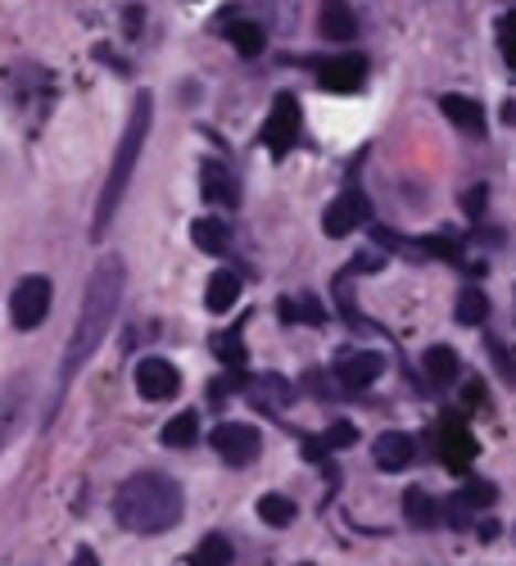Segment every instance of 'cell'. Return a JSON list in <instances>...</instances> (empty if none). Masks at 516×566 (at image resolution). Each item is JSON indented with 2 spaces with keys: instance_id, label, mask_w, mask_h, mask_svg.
<instances>
[{
  "instance_id": "cell-1",
  "label": "cell",
  "mask_w": 516,
  "mask_h": 566,
  "mask_svg": "<svg viewBox=\"0 0 516 566\" xmlns=\"http://www.w3.org/2000/svg\"><path fill=\"white\" fill-rule=\"evenodd\" d=\"M123 286H127V272H123V259H101L96 272L86 276V291H82V308H77V322H73V336L64 345V363H60V381H55V399H51V412L60 408L64 390L73 386V376L91 363L109 336V326L118 317V304H123Z\"/></svg>"
},
{
  "instance_id": "cell-2",
  "label": "cell",
  "mask_w": 516,
  "mask_h": 566,
  "mask_svg": "<svg viewBox=\"0 0 516 566\" xmlns=\"http://www.w3.org/2000/svg\"><path fill=\"white\" fill-rule=\"evenodd\" d=\"M186 494L164 471H136L114 490V522L131 535H164L181 522Z\"/></svg>"
},
{
  "instance_id": "cell-3",
  "label": "cell",
  "mask_w": 516,
  "mask_h": 566,
  "mask_svg": "<svg viewBox=\"0 0 516 566\" xmlns=\"http://www.w3.org/2000/svg\"><path fill=\"white\" fill-rule=\"evenodd\" d=\"M150 123H155V96H150V91H140V96L131 101L123 140H118V150H114V164H109V177H105V191H101V205H96V222H91V235H96V241L109 231V222H114V213H118V205H123V196H127L131 172H136V159H140V150H146Z\"/></svg>"
},
{
  "instance_id": "cell-4",
  "label": "cell",
  "mask_w": 516,
  "mask_h": 566,
  "mask_svg": "<svg viewBox=\"0 0 516 566\" xmlns=\"http://www.w3.org/2000/svg\"><path fill=\"white\" fill-rule=\"evenodd\" d=\"M51 300H55V286H51V276H23L14 295H10V322L19 326V332H36V326L45 322V313H51Z\"/></svg>"
},
{
  "instance_id": "cell-5",
  "label": "cell",
  "mask_w": 516,
  "mask_h": 566,
  "mask_svg": "<svg viewBox=\"0 0 516 566\" xmlns=\"http://www.w3.org/2000/svg\"><path fill=\"white\" fill-rule=\"evenodd\" d=\"M209 444L227 467H250L263 453V436L250 427V421H222V427L209 431Z\"/></svg>"
},
{
  "instance_id": "cell-6",
  "label": "cell",
  "mask_w": 516,
  "mask_h": 566,
  "mask_svg": "<svg viewBox=\"0 0 516 566\" xmlns=\"http://www.w3.org/2000/svg\"><path fill=\"white\" fill-rule=\"evenodd\" d=\"M131 376H136V395L146 399V403H168V399L181 395V371L168 358H159V354L140 358Z\"/></svg>"
},
{
  "instance_id": "cell-7",
  "label": "cell",
  "mask_w": 516,
  "mask_h": 566,
  "mask_svg": "<svg viewBox=\"0 0 516 566\" xmlns=\"http://www.w3.org/2000/svg\"><path fill=\"white\" fill-rule=\"evenodd\" d=\"M299 123H304L299 118V101L295 96H276V105L267 114V127H263V146H267L272 159H281L299 140Z\"/></svg>"
},
{
  "instance_id": "cell-8",
  "label": "cell",
  "mask_w": 516,
  "mask_h": 566,
  "mask_svg": "<svg viewBox=\"0 0 516 566\" xmlns=\"http://www.w3.org/2000/svg\"><path fill=\"white\" fill-rule=\"evenodd\" d=\"M331 371H336V381H340L345 390H367V386L386 371V358H381L377 349H349V354L340 349Z\"/></svg>"
},
{
  "instance_id": "cell-9",
  "label": "cell",
  "mask_w": 516,
  "mask_h": 566,
  "mask_svg": "<svg viewBox=\"0 0 516 566\" xmlns=\"http://www.w3.org/2000/svg\"><path fill=\"white\" fill-rule=\"evenodd\" d=\"M362 222H367V200L358 191L336 196L331 205H326V213H322V231L331 235V241H345V235H354Z\"/></svg>"
},
{
  "instance_id": "cell-10",
  "label": "cell",
  "mask_w": 516,
  "mask_h": 566,
  "mask_svg": "<svg viewBox=\"0 0 516 566\" xmlns=\"http://www.w3.org/2000/svg\"><path fill=\"white\" fill-rule=\"evenodd\" d=\"M435 444H440V458H444L449 471H466V467H472V458H476V440L466 436V427H462V421H453V417L440 421Z\"/></svg>"
},
{
  "instance_id": "cell-11",
  "label": "cell",
  "mask_w": 516,
  "mask_h": 566,
  "mask_svg": "<svg viewBox=\"0 0 516 566\" xmlns=\"http://www.w3.org/2000/svg\"><path fill=\"white\" fill-rule=\"evenodd\" d=\"M200 186H204V196L213 205H222V209H236L241 205V181L231 177V168L218 164V159H204L200 164Z\"/></svg>"
},
{
  "instance_id": "cell-12",
  "label": "cell",
  "mask_w": 516,
  "mask_h": 566,
  "mask_svg": "<svg viewBox=\"0 0 516 566\" xmlns=\"http://www.w3.org/2000/svg\"><path fill=\"white\" fill-rule=\"evenodd\" d=\"M317 77H322V86H331V91H358V86L367 82V60H362V55L322 60V64H317Z\"/></svg>"
},
{
  "instance_id": "cell-13",
  "label": "cell",
  "mask_w": 516,
  "mask_h": 566,
  "mask_svg": "<svg viewBox=\"0 0 516 566\" xmlns=\"http://www.w3.org/2000/svg\"><path fill=\"white\" fill-rule=\"evenodd\" d=\"M241 291H245L241 272L218 268V272L209 276V286H204V308H209V313H231V308H236V300H241Z\"/></svg>"
},
{
  "instance_id": "cell-14",
  "label": "cell",
  "mask_w": 516,
  "mask_h": 566,
  "mask_svg": "<svg viewBox=\"0 0 516 566\" xmlns=\"http://www.w3.org/2000/svg\"><path fill=\"white\" fill-rule=\"evenodd\" d=\"M317 32L326 41H354L358 36V19L345 0H322V14H317Z\"/></svg>"
},
{
  "instance_id": "cell-15",
  "label": "cell",
  "mask_w": 516,
  "mask_h": 566,
  "mask_svg": "<svg viewBox=\"0 0 516 566\" xmlns=\"http://www.w3.org/2000/svg\"><path fill=\"white\" fill-rule=\"evenodd\" d=\"M440 109L453 127H462L466 136H481L485 132V109L472 101V96H457V91H449V96H440Z\"/></svg>"
},
{
  "instance_id": "cell-16",
  "label": "cell",
  "mask_w": 516,
  "mask_h": 566,
  "mask_svg": "<svg viewBox=\"0 0 516 566\" xmlns=\"http://www.w3.org/2000/svg\"><path fill=\"white\" fill-rule=\"evenodd\" d=\"M412 453H417V444H412V436H403V431H386L381 440H377V449H371V458H377V467L381 471H403V467H412Z\"/></svg>"
},
{
  "instance_id": "cell-17",
  "label": "cell",
  "mask_w": 516,
  "mask_h": 566,
  "mask_svg": "<svg viewBox=\"0 0 516 566\" xmlns=\"http://www.w3.org/2000/svg\"><path fill=\"white\" fill-rule=\"evenodd\" d=\"M250 399L263 412H286L295 403V390H291L286 376H259V381H250Z\"/></svg>"
},
{
  "instance_id": "cell-18",
  "label": "cell",
  "mask_w": 516,
  "mask_h": 566,
  "mask_svg": "<svg viewBox=\"0 0 516 566\" xmlns=\"http://www.w3.org/2000/svg\"><path fill=\"white\" fill-rule=\"evenodd\" d=\"M23 403H28V381L19 376V381L0 395V449H6L10 440H14V431H19V412H23Z\"/></svg>"
},
{
  "instance_id": "cell-19",
  "label": "cell",
  "mask_w": 516,
  "mask_h": 566,
  "mask_svg": "<svg viewBox=\"0 0 516 566\" xmlns=\"http://www.w3.org/2000/svg\"><path fill=\"white\" fill-rule=\"evenodd\" d=\"M453 317H457L462 326H485V322H489V295H485L481 286H462Z\"/></svg>"
},
{
  "instance_id": "cell-20",
  "label": "cell",
  "mask_w": 516,
  "mask_h": 566,
  "mask_svg": "<svg viewBox=\"0 0 516 566\" xmlns=\"http://www.w3.org/2000/svg\"><path fill=\"white\" fill-rule=\"evenodd\" d=\"M159 440H164L168 449H191V444L200 440V412H177L172 421H164Z\"/></svg>"
},
{
  "instance_id": "cell-21",
  "label": "cell",
  "mask_w": 516,
  "mask_h": 566,
  "mask_svg": "<svg viewBox=\"0 0 516 566\" xmlns=\"http://www.w3.org/2000/svg\"><path fill=\"white\" fill-rule=\"evenodd\" d=\"M227 41L236 45V51L245 55V60H254V55H263V45H267V32L259 28V23H250V19H236L227 28Z\"/></svg>"
},
{
  "instance_id": "cell-22",
  "label": "cell",
  "mask_w": 516,
  "mask_h": 566,
  "mask_svg": "<svg viewBox=\"0 0 516 566\" xmlns=\"http://www.w3.org/2000/svg\"><path fill=\"white\" fill-rule=\"evenodd\" d=\"M191 241H196L204 254H227L231 231H227V222H218V218H200V222L191 227Z\"/></svg>"
},
{
  "instance_id": "cell-23",
  "label": "cell",
  "mask_w": 516,
  "mask_h": 566,
  "mask_svg": "<svg viewBox=\"0 0 516 566\" xmlns=\"http://www.w3.org/2000/svg\"><path fill=\"white\" fill-rule=\"evenodd\" d=\"M349 444H358V427H354V421H336V427H326V436L308 440L304 453L308 458H322L326 449H349Z\"/></svg>"
},
{
  "instance_id": "cell-24",
  "label": "cell",
  "mask_w": 516,
  "mask_h": 566,
  "mask_svg": "<svg viewBox=\"0 0 516 566\" xmlns=\"http://www.w3.org/2000/svg\"><path fill=\"white\" fill-rule=\"evenodd\" d=\"M403 516H408L412 526L431 531V526L440 522V507H435V499H431L427 490H408V494H403Z\"/></svg>"
},
{
  "instance_id": "cell-25",
  "label": "cell",
  "mask_w": 516,
  "mask_h": 566,
  "mask_svg": "<svg viewBox=\"0 0 516 566\" xmlns=\"http://www.w3.org/2000/svg\"><path fill=\"white\" fill-rule=\"evenodd\" d=\"M421 367H427V376L435 386H453V376H457V354L449 345H431L427 358H421Z\"/></svg>"
},
{
  "instance_id": "cell-26",
  "label": "cell",
  "mask_w": 516,
  "mask_h": 566,
  "mask_svg": "<svg viewBox=\"0 0 516 566\" xmlns=\"http://www.w3.org/2000/svg\"><path fill=\"white\" fill-rule=\"evenodd\" d=\"M259 516H263L267 526L281 531V526H291V522H295V503H291L286 494H263V499H259Z\"/></svg>"
},
{
  "instance_id": "cell-27",
  "label": "cell",
  "mask_w": 516,
  "mask_h": 566,
  "mask_svg": "<svg viewBox=\"0 0 516 566\" xmlns=\"http://www.w3.org/2000/svg\"><path fill=\"white\" fill-rule=\"evenodd\" d=\"M281 317H286L291 326H299V322H308V326H322V304L317 300H281Z\"/></svg>"
},
{
  "instance_id": "cell-28",
  "label": "cell",
  "mask_w": 516,
  "mask_h": 566,
  "mask_svg": "<svg viewBox=\"0 0 516 566\" xmlns=\"http://www.w3.org/2000/svg\"><path fill=\"white\" fill-rule=\"evenodd\" d=\"M191 566H231V544H227L222 535H209V539H200V548H196Z\"/></svg>"
},
{
  "instance_id": "cell-29",
  "label": "cell",
  "mask_w": 516,
  "mask_h": 566,
  "mask_svg": "<svg viewBox=\"0 0 516 566\" xmlns=\"http://www.w3.org/2000/svg\"><path fill=\"white\" fill-rule=\"evenodd\" d=\"M259 6L272 14V28L295 32V23H299V6H295V0H259Z\"/></svg>"
},
{
  "instance_id": "cell-30",
  "label": "cell",
  "mask_w": 516,
  "mask_h": 566,
  "mask_svg": "<svg viewBox=\"0 0 516 566\" xmlns=\"http://www.w3.org/2000/svg\"><path fill=\"white\" fill-rule=\"evenodd\" d=\"M498 51H503V60H507V69L516 73V10L498 19Z\"/></svg>"
},
{
  "instance_id": "cell-31",
  "label": "cell",
  "mask_w": 516,
  "mask_h": 566,
  "mask_svg": "<svg viewBox=\"0 0 516 566\" xmlns=\"http://www.w3.org/2000/svg\"><path fill=\"white\" fill-rule=\"evenodd\" d=\"M485 349H489V358H494V367L503 371V381H516V363H512V354H507V345H503L498 336H485Z\"/></svg>"
},
{
  "instance_id": "cell-32",
  "label": "cell",
  "mask_w": 516,
  "mask_h": 566,
  "mask_svg": "<svg viewBox=\"0 0 516 566\" xmlns=\"http://www.w3.org/2000/svg\"><path fill=\"white\" fill-rule=\"evenodd\" d=\"M213 354H218L222 363H231V367H241V363H245V345H241V336H218V340H213Z\"/></svg>"
},
{
  "instance_id": "cell-33",
  "label": "cell",
  "mask_w": 516,
  "mask_h": 566,
  "mask_svg": "<svg viewBox=\"0 0 516 566\" xmlns=\"http://www.w3.org/2000/svg\"><path fill=\"white\" fill-rule=\"evenodd\" d=\"M462 499L472 503V507H489L494 499H498V490L489 485V481H466V490H462Z\"/></svg>"
},
{
  "instance_id": "cell-34",
  "label": "cell",
  "mask_w": 516,
  "mask_h": 566,
  "mask_svg": "<svg viewBox=\"0 0 516 566\" xmlns=\"http://www.w3.org/2000/svg\"><path fill=\"white\" fill-rule=\"evenodd\" d=\"M444 516H449V522H453V526H472V503H466V499L457 494V499H449Z\"/></svg>"
},
{
  "instance_id": "cell-35",
  "label": "cell",
  "mask_w": 516,
  "mask_h": 566,
  "mask_svg": "<svg viewBox=\"0 0 516 566\" xmlns=\"http://www.w3.org/2000/svg\"><path fill=\"white\" fill-rule=\"evenodd\" d=\"M485 200H489V186H476V191H466V200H462L466 218H485Z\"/></svg>"
},
{
  "instance_id": "cell-36",
  "label": "cell",
  "mask_w": 516,
  "mask_h": 566,
  "mask_svg": "<svg viewBox=\"0 0 516 566\" xmlns=\"http://www.w3.org/2000/svg\"><path fill=\"white\" fill-rule=\"evenodd\" d=\"M73 566H101V557L91 553V548H77V553H73Z\"/></svg>"
}]
</instances>
